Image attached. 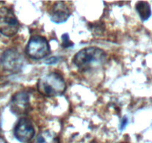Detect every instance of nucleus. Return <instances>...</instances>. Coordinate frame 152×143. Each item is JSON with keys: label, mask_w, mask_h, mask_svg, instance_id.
I'll use <instances>...</instances> for the list:
<instances>
[{"label": "nucleus", "mask_w": 152, "mask_h": 143, "mask_svg": "<svg viewBox=\"0 0 152 143\" xmlns=\"http://www.w3.org/2000/svg\"><path fill=\"white\" fill-rule=\"evenodd\" d=\"M107 55L104 50L97 47L81 49L75 55L73 63L81 71H90L103 65Z\"/></svg>", "instance_id": "obj_1"}, {"label": "nucleus", "mask_w": 152, "mask_h": 143, "mask_svg": "<svg viewBox=\"0 0 152 143\" xmlns=\"http://www.w3.org/2000/svg\"><path fill=\"white\" fill-rule=\"evenodd\" d=\"M37 90L40 94L47 97L61 96L66 90L65 81L59 74L51 72L39 79Z\"/></svg>", "instance_id": "obj_2"}, {"label": "nucleus", "mask_w": 152, "mask_h": 143, "mask_svg": "<svg viewBox=\"0 0 152 143\" xmlns=\"http://www.w3.org/2000/svg\"><path fill=\"white\" fill-rule=\"evenodd\" d=\"M50 46L47 40L42 36H32L26 46V53L31 58L40 60L49 55Z\"/></svg>", "instance_id": "obj_3"}, {"label": "nucleus", "mask_w": 152, "mask_h": 143, "mask_svg": "<svg viewBox=\"0 0 152 143\" xmlns=\"http://www.w3.org/2000/svg\"><path fill=\"white\" fill-rule=\"evenodd\" d=\"M20 24L11 10L0 8V33L6 37H13L18 31Z\"/></svg>", "instance_id": "obj_4"}, {"label": "nucleus", "mask_w": 152, "mask_h": 143, "mask_svg": "<svg viewBox=\"0 0 152 143\" xmlns=\"http://www.w3.org/2000/svg\"><path fill=\"white\" fill-rule=\"evenodd\" d=\"M3 69L10 72L20 71L23 66V58L15 49H10L3 52L0 60Z\"/></svg>", "instance_id": "obj_5"}, {"label": "nucleus", "mask_w": 152, "mask_h": 143, "mask_svg": "<svg viewBox=\"0 0 152 143\" xmlns=\"http://www.w3.org/2000/svg\"><path fill=\"white\" fill-rule=\"evenodd\" d=\"M34 128L27 119H20L14 129V136L20 142L26 143L32 139L34 136Z\"/></svg>", "instance_id": "obj_6"}, {"label": "nucleus", "mask_w": 152, "mask_h": 143, "mask_svg": "<svg viewBox=\"0 0 152 143\" xmlns=\"http://www.w3.org/2000/svg\"><path fill=\"white\" fill-rule=\"evenodd\" d=\"M68 2H55L50 10L51 20L57 24L64 23L71 15V10L67 5Z\"/></svg>", "instance_id": "obj_7"}, {"label": "nucleus", "mask_w": 152, "mask_h": 143, "mask_svg": "<svg viewBox=\"0 0 152 143\" xmlns=\"http://www.w3.org/2000/svg\"><path fill=\"white\" fill-rule=\"evenodd\" d=\"M29 108V96L26 92L17 93L11 101V110L14 114H26Z\"/></svg>", "instance_id": "obj_8"}, {"label": "nucleus", "mask_w": 152, "mask_h": 143, "mask_svg": "<svg viewBox=\"0 0 152 143\" xmlns=\"http://www.w3.org/2000/svg\"><path fill=\"white\" fill-rule=\"evenodd\" d=\"M34 143H60L58 136L51 131H44L38 134Z\"/></svg>", "instance_id": "obj_9"}, {"label": "nucleus", "mask_w": 152, "mask_h": 143, "mask_svg": "<svg viewBox=\"0 0 152 143\" xmlns=\"http://www.w3.org/2000/svg\"><path fill=\"white\" fill-rule=\"evenodd\" d=\"M135 8L142 20L145 21L150 18L151 15V9L147 2L140 1L136 4Z\"/></svg>", "instance_id": "obj_10"}, {"label": "nucleus", "mask_w": 152, "mask_h": 143, "mask_svg": "<svg viewBox=\"0 0 152 143\" xmlns=\"http://www.w3.org/2000/svg\"><path fill=\"white\" fill-rule=\"evenodd\" d=\"M73 43L70 40L69 37L67 34H64L62 35V46L64 49H68L73 46Z\"/></svg>", "instance_id": "obj_11"}, {"label": "nucleus", "mask_w": 152, "mask_h": 143, "mask_svg": "<svg viewBox=\"0 0 152 143\" xmlns=\"http://www.w3.org/2000/svg\"><path fill=\"white\" fill-rule=\"evenodd\" d=\"M58 61H59V58H58V57H52V58H50L46 60L45 61V63L51 65V64L56 63L57 62H58Z\"/></svg>", "instance_id": "obj_12"}, {"label": "nucleus", "mask_w": 152, "mask_h": 143, "mask_svg": "<svg viewBox=\"0 0 152 143\" xmlns=\"http://www.w3.org/2000/svg\"><path fill=\"white\" fill-rule=\"evenodd\" d=\"M127 123H128V119L125 118V119H123V121H122V125H121V130H123L124 128H125V126H126Z\"/></svg>", "instance_id": "obj_13"}]
</instances>
